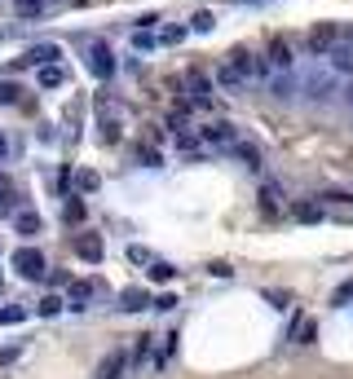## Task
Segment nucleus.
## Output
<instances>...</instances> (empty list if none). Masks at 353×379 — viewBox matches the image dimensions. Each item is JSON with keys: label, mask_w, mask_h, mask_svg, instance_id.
<instances>
[{"label": "nucleus", "mask_w": 353, "mask_h": 379, "mask_svg": "<svg viewBox=\"0 0 353 379\" xmlns=\"http://www.w3.org/2000/svg\"><path fill=\"white\" fill-rule=\"evenodd\" d=\"M340 36H345L340 23H318V27L309 31V53H314V58H327L331 49L340 44Z\"/></svg>", "instance_id": "f257e3e1"}, {"label": "nucleus", "mask_w": 353, "mask_h": 379, "mask_svg": "<svg viewBox=\"0 0 353 379\" xmlns=\"http://www.w3.org/2000/svg\"><path fill=\"white\" fill-rule=\"evenodd\" d=\"M13 269H18L23 278H31V283H40L44 278V252H36V247H18V252H13Z\"/></svg>", "instance_id": "f03ea898"}, {"label": "nucleus", "mask_w": 353, "mask_h": 379, "mask_svg": "<svg viewBox=\"0 0 353 379\" xmlns=\"http://www.w3.org/2000/svg\"><path fill=\"white\" fill-rule=\"evenodd\" d=\"M225 62H230V67L239 71L243 79H252V75H270V67H265V62H256V58L247 53V49H230V53H225Z\"/></svg>", "instance_id": "7ed1b4c3"}, {"label": "nucleus", "mask_w": 353, "mask_h": 379, "mask_svg": "<svg viewBox=\"0 0 353 379\" xmlns=\"http://www.w3.org/2000/svg\"><path fill=\"white\" fill-rule=\"evenodd\" d=\"M89 71H93L97 79H111V75H115V58H111V49H106L102 40L89 44Z\"/></svg>", "instance_id": "20e7f679"}, {"label": "nucleus", "mask_w": 353, "mask_h": 379, "mask_svg": "<svg viewBox=\"0 0 353 379\" xmlns=\"http://www.w3.org/2000/svg\"><path fill=\"white\" fill-rule=\"evenodd\" d=\"M186 93H190L194 106H208V102H212V79L199 71V67H190V71H186Z\"/></svg>", "instance_id": "39448f33"}, {"label": "nucleus", "mask_w": 353, "mask_h": 379, "mask_svg": "<svg viewBox=\"0 0 353 379\" xmlns=\"http://www.w3.org/2000/svg\"><path fill=\"white\" fill-rule=\"evenodd\" d=\"M323 217H340V221H353V194H323Z\"/></svg>", "instance_id": "423d86ee"}, {"label": "nucleus", "mask_w": 353, "mask_h": 379, "mask_svg": "<svg viewBox=\"0 0 353 379\" xmlns=\"http://www.w3.org/2000/svg\"><path fill=\"white\" fill-rule=\"evenodd\" d=\"M265 67H270V71H287L292 67V49H287V40H283V36H274L270 49H265Z\"/></svg>", "instance_id": "0eeeda50"}, {"label": "nucleus", "mask_w": 353, "mask_h": 379, "mask_svg": "<svg viewBox=\"0 0 353 379\" xmlns=\"http://www.w3.org/2000/svg\"><path fill=\"white\" fill-rule=\"evenodd\" d=\"M327 58H331V67L340 71V75H353V36H349V31L340 36V44H335Z\"/></svg>", "instance_id": "6e6552de"}, {"label": "nucleus", "mask_w": 353, "mask_h": 379, "mask_svg": "<svg viewBox=\"0 0 353 379\" xmlns=\"http://www.w3.org/2000/svg\"><path fill=\"white\" fill-rule=\"evenodd\" d=\"M58 58H62L58 44H36V49H27V53L18 58V67H44V62H58Z\"/></svg>", "instance_id": "1a4fd4ad"}, {"label": "nucleus", "mask_w": 353, "mask_h": 379, "mask_svg": "<svg viewBox=\"0 0 353 379\" xmlns=\"http://www.w3.org/2000/svg\"><path fill=\"white\" fill-rule=\"evenodd\" d=\"M124 371H128V353L124 349H111L102 357V366H97V379H120Z\"/></svg>", "instance_id": "9d476101"}, {"label": "nucleus", "mask_w": 353, "mask_h": 379, "mask_svg": "<svg viewBox=\"0 0 353 379\" xmlns=\"http://www.w3.org/2000/svg\"><path fill=\"white\" fill-rule=\"evenodd\" d=\"M75 252H80V260L97 265V260L106 256V247H102V238H97V234H80V238H75Z\"/></svg>", "instance_id": "9b49d317"}, {"label": "nucleus", "mask_w": 353, "mask_h": 379, "mask_svg": "<svg viewBox=\"0 0 353 379\" xmlns=\"http://www.w3.org/2000/svg\"><path fill=\"white\" fill-rule=\"evenodd\" d=\"M199 137H204V141H212V146H234V141H239V137H234V128H230V124H208Z\"/></svg>", "instance_id": "f8f14e48"}, {"label": "nucleus", "mask_w": 353, "mask_h": 379, "mask_svg": "<svg viewBox=\"0 0 353 379\" xmlns=\"http://www.w3.org/2000/svg\"><path fill=\"white\" fill-rule=\"evenodd\" d=\"M62 84H66L62 62H44V67H40V89H62Z\"/></svg>", "instance_id": "ddd939ff"}, {"label": "nucleus", "mask_w": 353, "mask_h": 379, "mask_svg": "<svg viewBox=\"0 0 353 379\" xmlns=\"http://www.w3.org/2000/svg\"><path fill=\"white\" fill-rule=\"evenodd\" d=\"M89 300H93V283H71L66 304H71V309H89Z\"/></svg>", "instance_id": "4468645a"}, {"label": "nucleus", "mask_w": 353, "mask_h": 379, "mask_svg": "<svg viewBox=\"0 0 353 379\" xmlns=\"http://www.w3.org/2000/svg\"><path fill=\"white\" fill-rule=\"evenodd\" d=\"M146 304H150V300H146V291H137V287L120 295V309H124V313H142Z\"/></svg>", "instance_id": "2eb2a0df"}, {"label": "nucleus", "mask_w": 353, "mask_h": 379, "mask_svg": "<svg viewBox=\"0 0 353 379\" xmlns=\"http://www.w3.org/2000/svg\"><path fill=\"white\" fill-rule=\"evenodd\" d=\"M13 225H18V234H40V217H36V212H18V217H13Z\"/></svg>", "instance_id": "dca6fc26"}, {"label": "nucleus", "mask_w": 353, "mask_h": 379, "mask_svg": "<svg viewBox=\"0 0 353 379\" xmlns=\"http://www.w3.org/2000/svg\"><path fill=\"white\" fill-rule=\"evenodd\" d=\"M97 186H102V176H97L93 168H84V172H75V190H80V194H93Z\"/></svg>", "instance_id": "f3484780"}, {"label": "nucleus", "mask_w": 353, "mask_h": 379, "mask_svg": "<svg viewBox=\"0 0 353 379\" xmlns=\"http://www.w3.org/2000/svg\"><path fill=\"white\" fill-rule=\"evenodd\" d=\"M314 331H318L314 318H300V322L292 326V340H296V344H314Z\"/></svg>", "instance_id": "a211bd4d"}, {"label": "nucleus", "mask_w": 353, "mask_h": 379, "mask_svg": "<svg viewBox=\"0 0 353 379\" xmlns=\"http://www.w3.org/2000/svg\"><path fill=\"white\" fill-rule=\"evenodd\" d=\"M9 212H13V181L0 176V217H9Z\"/></svg>", "instance_id": "6ab92c4d"}, {"label": "nucleus", "mask_w": 353, "mask_h": 379, "mask_svg": "<svg viewBox=\"0 0 353 379\" xmlns=\"http://www.w3.org/2000/svg\"><path fill=\"white\" fill-rule=\"evenodd\" d=\"M146 274H150V283H168V278H173L177 269L168 265V260H150V269H146Z\"/></svg>", "instance_id": "aec40b11"}, {"label": "nucleus", "mask_w": 353, "mask_h": 379, "mask_svg": "<svg viewBox=\"0 0 353 379\" xmlns=\"http://www.w3.org/2000/svg\"><path fill=\"white\" fill-rule=\"evenodd\" d=\"M296 221H323V203H296Z\"/></svg>", "instance_id": "412c9836"}, {"label": "nucleus", "mask_w": 353, "mask_h": 379, "mask_svg": "<svg viewBox=\"0 0 353 379\" xmlns=\"http://www.w3.org/2000/svg\"><path fill=\"white\" fill-rule=\"evenodd\" d=\"M0 322H5V326H18V322H27V309H23V304H5V309H0Z\"/></svg>", "instance_id": "4be33fe9"}, {"label": "nucleus", "mask_w": 353, "mask_h": 379, "mask_svg": "<svg viewBox=\"0 0 353 379\" xmlns=\"http://www.w3.org/2000/svg\"><path fill=\"white\" fill-rule=\"evenodd\" d=\"M261 212H265V217H274V212H278V186L261 190Z\"/></svg>", "instance_id": "5701e85b"}, {"label": "nucleus", "mask_w": 353, "mask_h": 379, "mask_svg": "<svg viewBox=\"0 0 353 379\" xmlns=\"http://www.w3.org/2000/svg\"><path fill=\"white\" fill-rule=\"evenodd\" d=\"M221 89H230V93H239V89H243V75H239V71H234V67H230V62H225V67H221Z\"/></svg>", "instance_id": "b1692460"}, {"label": "nucleus", "mask_w": 353, "mask_h": 379, "mask_svg": "<svg viewBox=\"0 0 353 379\" xmlns=\"http://www.w3.org/2000/svg\"><path fill=\"white\" fill-rule=\"evenodd\" d=\"M230 150H239V159L247 163V168H256V163H261V155H256V146H247V141H234Z\"/></svg>", "instance_id": "393cba45"}, {"label": "nucleus", "mask_w": 353, "mask_h": 379, "mask_svg": "<svg viewBox=\"0 0 353 379\" xmlns=\"http://www.w3.org/2000/svg\"><path fill=\"white\" fill-rule=\"evenodd\" d=\"M44 5H49V0H18V13H23V18H40Z\"/></svg>", "instance_id": "a878e982"}, {"label": "nucleus", "mask_w": 353, "mask_h": 379, "mask_svg": "<svg viewBox=\"0 0 353 379\" xmlns=\"http://www.w3.org/2000/svg\"><path fill=\"white\" fill-rule=\"evenodd\" d=\"M212 27H216V23H212V13H208V9H199L194 18H190V31H199V36H204V31H212Z\"/></svg>", "instance_id": "bb28decb"}, {"label": "nucleus", "mask_w": 353, "mask_h": 379, "mask_svg": "<svg viewBox=\"0 0 353 379\" xmlns=\"http://www.w3.org/2000/svg\"><path fill=\"white\" fill-rule=\"evenodd\" d=\"M186 40V27H163L159 31V44H181Z\"/></svg>", "instance_id": "cd10ccee"}, {"label": "nucleus", "mask_w": 353, "mask_h": 379, "mask_svg": "<svg viewBox=\"0 0 353 379\" xmlns=\"http://www.w3.org/2000/svg\"><path fill=\"white\" fill-rule=\"evenodd\" d=\"M62 304H66V300H58V295H44V300H40V318H54V313H62Z\"/></svg>", "instance_id": "c85d7f7f"}, {"label": "nucleus", "mask_w": 353, "mask_h": 379, "mask_svg": "<svg viewBox=\"0 0 353 379\" xmlns=\"http://www.w3.org/2000/svg\"><path fill=\"white\" fill-rule=\"evenodd\" d=\"M66 221H71V225H80V221H84V203H80V199L66 203Z\"/></svg>", "instance_id": "c756f323"}, {"label": "nucleus", "mask_w": 353, "mask_h": 379, "mask_svg": "<svg viewBox=\"0 0 353 379\" xmlns=\"http://www.w3.org/2000/svg\"><path fill=\"white\" fill-rule=\"evenodd\" d=\"M128 260H132V265H150V260H155V256H150L146 247H128Z\"/></svg>", "instance_id": "7c9ffc66"}, {"label": "nucleus", "mask_w": 353, "mask_h": 379, "mask_svg": "<svg viewBox=\"0 0 353 379\" xmlns=\"http://www.w3.org/2000/svg\"><path fill=\"white\" fill-rule=\"evenodd\" d=\"M335 304H349L353 300V283H345V287H335V295H331Z\"/></svg>", "instance_id": "2f4dec72"}, {"label": "nucleus", "mask_w": 353, "mask_h": 379, "mask_svg": "<svg viewBox=\"0 0 353 379\" xmlns=\"http://www.w3.org/2000/svg\"><path fill=\"white\" fill-rule=\"evenodd\" d=\"M0 102H18V84H0Z\"/></svg>", "instance_id": "473e14b6"}, {"label": "nucleus", "mask_w": 353, "mask_h": 379, "mask_svg": "<svg viewBox=\"0 0 353 379\" xmlns=\"http://www.w3.org/2000/svg\"><path fill=\"white\" fill-rule=\"evenodd\" d=\"M9 361H18V344H9V349H0V366H9Z\"/></svg>", "instance_id": "72a5a7b5"}, {"label": "nucleus", "mask_w": 353, "mask_h": 379, "mask_svg": "<svg viewBox=\"0 0 353 379\" xmlns=\"http://www.w3.org/2000/svg\"><path fill=\"white\" fill-rule=\"evenodd\" d=\"M155 309H159V313H163V309H177V295H159Z\"/></svg>", "instance_id": "f704fd0d"}, {"label": "nucleus", "mask_w": 353, "mask_h": 379, "mask_svg": "<svg viewBox=\"0 0 353 379\" xmlns=\"http://www.w3.org/2000/svg\"><path fill=\"white\" fill-rule=\"evenodd\" d=\"M132 40H137V49H150V44H155V36H150V31H137Z\"/></svg>", "instance_id": "c9c22d12"}, {"label": "nucleus", "mask_w": 353, "mask_h": 379, "mask_svg": "<svg viewBox=\"0 0 353 379\" xmlns=\"http://www.w3.org/2000/svg\"><path fill=\"white\" fill-rule=\"evenodd\" d=\"M9 155V141H5V133H0V159H5Z\"/></svg>", "instance_id": "e433bc0d"}, {"label": "nucleus", "mask_w": 353, "mask_h": 379, "mask_svg": "<svg viewBox=\"0 0 353 379\" xmlns=\"http://www.w3.org/2000/svg\"><path fill=\"white\" fill-rule=\"evenodd\" d=\"M49 5H84V0H49Z\"/></svg>", "instance_id": "4c0bfd02"}, {"label": "nucleus", "mask_w": 353, "mask_h": 379, "mask_svg": "<svg viewBox=\"0 0 353 379\" xmlns=\"http://www.w3.org/2000/svg\"><path fill=\"white\" fill-rule=\"evenodd\" d=\"M349 102H353V84H349Z\"/></svg>", "instance_id": "58836bf2"}]
</instances>
